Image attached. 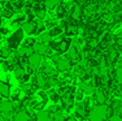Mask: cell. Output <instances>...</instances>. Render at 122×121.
Returning a JSON list of instances; mask_svg holds the SVG:
<instances>
[{
  "instance_id": "6da1fadb",
  "label": "cell",
  "mask_w": 122,
  "mask_h": 121,
  "mask_svg": "<svg viewBox=\"0 0 122 121\" xmlns=\"http://www.w3.org/2000/svg\"><path fill=\"white\" fill-rule=\"evenodd\" d=\"M108 116V107L105 104H97L88 112V121H104Z\"/></svg>"
},
{
  "instance_id": "7a4b0ae2",
  "label": "cell",
  "mask_w": 122,
  "mask_h": 121,
  "mask_svg": "<svg viewBox=\"0 0 122 121\" xmlns=\"http://www.w3.org/2000/svg\"><path fill=\"white\" fill-rule=\"evenodd\" d=\"M22 39H24V30H22V29H18V30H16L12 35L8 38V47H9L10 50H17L20 43L22 42Z\"/></svg>"
},
{
  "instance_id": "3957f363",
  "label": "cell",
  "mask_w": 122,
  "mask_h": 121,
  "mask_svg": "<svg viewBox=\"0 0 122 121\" xmlns=\"http://www.w3.org/2000/svg\"><path fill=\"white\" fill-rule=\"evenodd\" d=\"M40 64H42V56L40 55H38L34 52L33 55H30V56L27 57V70L29 72H34V70H38L40 67Z\"/></svg>"
},
{
  "instance_id": "277c9868",
  "label": "cell",
  "mask_w": 122,
  "mask_h": 121,
  "mask_svg": "<svg viewBox=\"0 0 122 121\" xmlns=\"http://www.w3.org/2000/svg\"><path fill=\"white\" fill-rule=\"evenodd\" d=\"M35 85L40 90H46L47 87H49V83L47 81V76L43 72H36L35 74Z\"/></svg>"
},
{
  "instance_id": "5b68a950",
  "label": "cell",
  "mask_w": 122,
  "mask_h": 121,
  "mask_svg": "<svg viewBox=\"0 0 122 121\" xmlns=\"http://www.w3.org/2000/svg\"><path fill=\"white\" fill-rule=\"evenodd\" d=\"M56 67H57V70L66 72L71 68V61L68 57H57L56 59Z\"/></svg>"
},
{
  "instance_id": "8992f818",
  "label": "cell",
  "mask_w": 122,
  "mask_h": 121,
  "mask_svg": "<svg viewBox=\"0 0 122 121\" xmlns=\"http://www.w3.org/2000/svg\"><path fill=\"white\" fill-rule=\"evenodd\" d=\"M79 90L83 91V94L86 95H92L96 91V87L92 85V82H82L79 85Z\"/></svg>"
},
{
  "instance_id": "52a82bcc",
  "label": "cell",
  "mask_w": 122,
  "mask_h": 121,
  "mask_svg": "<svg viewBox=\"0 0 122 121\" xmlns=\"http://www.w3.org/2000/svg\"><path fill=\"white\" fill-rule=\"evenodd\" d=\"M13 107H14V104L10 100H0V112L1 113H4V115L10 113L13 111Z\"/></svg>"
},
{
  "instance_id": "ba28073f",
  "label": "cell",
  "mask_w": 122,
  "mask_h": 121,
  "mask_svg": "<svg viewBox=\"0 0 122 121\" xmlns=\"http://www.w3.org/2000/svg\"><path fill=\"white\" fill-rule=\"evenodd\" d=\"M33 50H34V52H35V53L40 55V56H43V55L48 53V50H51V48H49L47 44H43V43L35 42V44L33 46Z\"/></svg>"
},
{
  "instance_id": "9c48e42d",
  "label": "cell",
  "mask_w": 122,
  "mask_h": 121,
  "mask_svg": "<svg viewBox=\"0 0 122 121\" xmlns=\"http://www.w3.org/2000/svg\"><path fill=\"white\" fill-rule=\"evenodd\" d=\"M21 29L24 30V33H26V34H34V33H36V25H35V22H33V21L24 22V24H22V26H21Z\"/></svg>"
},
{
  "instance_id": "30bf717a",
  "label": "cell",
  "mask_w": 122,
  "mask_h": 121,
  "mask_svg": "<svg viewBox=\"0 0 122 121\" xmlns=\"http://www.w3.org/2000/svg\"><path fill=\"white\" fill-rule=\"evenodd\" d=\"M35 121H53L52 120V115L49 113L48 111H40L36 112V117H35Z\"/></svg>"
},
{
  "instance_id": "8fae6325",
  "label": "cell",
  "mask_w": 122,
  "mask_h": 121,
  "mask_svg": "<svg viewBox=\"0 0 122 121\" xmlns=\"http://www.w3.org/2000/svg\"><path fill=\"white\" fill-rule=\"evenodd\" d=\"M12 121H30V116H29V113L25 111H18L13 116Z\"/></svg>"
},
{
  "instance_id": "7c38bea8",
  "label": "cell",
  "mask_w": 122,
  "mask_h": 121,
  "mask_svg": "<svg viewBox=\"0 0 122 121\" xmlns=\"http://www.w3.org/2000/svg\"><path fill=\"white\" fill-rule=\"evenodd\" d=\"M86 109H87V108L83 105V103H79V104L75 107V116H77L78 119H82V120H83L86 115H88V113L86 112Z\"/></svg>"
},
{
  "instance_id": "4fadbf2b",
  "label": "cell",
  "mask_w": 122,
  "mask_h": 121,
  "mask_svg": "<svg viewBox=\"0 0 122 121\" xmlns=\"http://www.w3.org/2000/svg\"><path fill=\"white\" fill-rule=\"evenodd\" d=\"M95 99H96L97 104H105L107 102V94L103 90H96L95 91Z\"/></svg>"
},
{
  "instance_id": "5bb4252c",
  "label": "cell",
  "mask_w": 122,
  "mask_h": 121,
  "mask_svg": "<svg viewBox=\"0 0 122 121\" xmlns=\"http://www.w3.org/2000/svg\"><path fill=\"white\" fill-rule=\"evenodd\" d=\"M51 40H52V37L49 35V33H40L39 35H38L36 42L43 43V44H48V43H51Z\"/></svg>"
},
{
  "instance_id": "9a60e30c",
  "label": "cell",
  "mask_w": 122,
  "mask_h": 121,
  "mask_svg": "<svg viewBox=\"0 0 122 121\" xmlns=\"http://www.w3.org/2000/svg\"><path fill=\"white\" fill-rule=\"evenodd\" d=\"M9 91H10L9 83L4 82V81H0V95L7 98V96H9Z\"/></svg>"
},
{
  "instance_id": "2e32d148",
  "label": "cell",
  "mask_w": 122,
  "mask_h": 121,
  "mask_svg": "<svg viewBox=\"0 0 122 121\" xmlns=\"http://www.w3.org/2000/svg\"><path fill=\"white\" fill-rule=\"evenodd\" d=\"M82 13H83L82 8L77 5V7H74L73 11H71V18H73L74 21H78L79 18H82Z\"/></svg>"
},
{
  "instance_id": "e0dca14e",
  "label": "cell",
  "mask_w": 122,
  "mask_h": 121,
  "mask_svg": "<svg viewBox=\"0 0 122 121\" xmlns=\"http://www.w3.org/2000/svg\"><path fill=\"white\" fill-rule=\"evenodd\" d=\"M59 4H61V0H44V7L47 9H55Z\"/></svg>"
},
{
  "instance_id": "ac0fdd59",
  "label": "cell",
  "mask_w": 122,
  "mask_h": 121,
  "mask_svg": "<svg viewBox=\"0 0 122 121\" xmlns=\"http://www.w3.org/2000/svg\"><path fill=\"white\" fill-rule=\"evenodd\" d=\"M25 74H26V70H25L24 67H21V65H17V67L14 68V76H16L18 79H21L22 77L25 76Z\"/></svg>"
},
{
  "instance_id": "d6986e66",
  "label": "cell",
  "mask_w": 122,
  "mask_h": 121,
  "mask_svg": "<svg viewBox=\"0 0 122 121\" xmlns=\"http://www.w3.org/2000/svg\"><path fill=\"white\" fill-rule=\"evenodd\" d=\"M35 16H36V18L38 20H44L46 18V16H47V12H46V9H43V8H36L35 9Z\"/></svg>"
},
{
  "instance_id": "ffe728a7",
  "label": "cell",
  "mask_w": 122,
  "mask_h": 121,
  "mask_svg": "<svg viewBox=\"0 0 122 121\" xmlns=\"http://www.w3.org/2000/svg\"><path fill=\"white\" fill-rule=\"evenodd\" d=\"M10 56V48L8 47H0V57L3 59H8Z\"/></svg>"
},
{
  "instance_id": "44dd1931",
  "label": "cell",
  "mask_w": 122,
  "mask_h": 121,
  "mask_svg": "<svg viewBox=\"0 0 122 121\" xmlns=\"http://www.w3.org/2000/svg\"><path fill=\"white\" fill-rule=\"evenodd\" d=\"M116 82L118 85H122V65L116 70Z\"/></svg>"
},
{
  "instance_id": "7402d4cb",
  "label": "cell",
  "mask_w": 122,
  "mask_h": 121,
  "mask_svg": "<svg viewBox=\"0 0 122 121\" xmlns=\"http://www.w3.org/2000/svg\"><path fill=\"white\" fill-rule=\"evenodd\" d=\"M49 33V35L53 38V37H57L59 34H61V27H59V26H55V27H52L51 30L48 31Z\"/></svg>"
},
{
  "instance_id": "603a6c76",
  "label": "cell",
  "mask_w": 122,
  "mask_h": 121,
  "mask_svg": "<svg viewBox=\"0 0 122 121\" xmlns=\"http://www.w3.org/2000/svg\"><path fill=\"white\" fill-rule=\"evenodd\" d=\"M52 120L53 121H65L66 119L64 117V115L61 113V112H57V113L52 115Z\"/></svg>"
},
{
  "instance_id": "cb8c5ba5",
  "label": "cell",
  "mask_w": 122,
  "mask_h": 121,
  "mask_svg": "<svg viewBox=\"0 0 122 121\" xmlns=\"http://www.w3.org/2000/svg\"><path fill=\"white\" fill-rule=\"evenodd\" d=\"M77 33L78 30L75 26H68V29H66V35H75Z\"/></svg>"
},
{
  "instance_id": "d4e9b609",
  "label": "cell",
  "mask_w": 122,
  "mask_h": 121,
  "mask_svg": "<svg viewBox=\"0 0 122 121\" xmlns=\"http://www.w3.org/2000/svg\"><path fill=\"white\" fill-rule=\"evenodd\" d=\"M108 121H122V117L118 113H112L109 116V120Z\"/></svg>"
},
{
  "instance_id": "484cf974",
  "label": "cell",
  "mask_w": 122,
  "mask_h": 121,
  "mask_svg": "<svg viewBox=\"0 0 122 121\" xmlns=\"http://www.w3.org/2000/svg\"><path fill=\"white\" fill-rule=\"evenodd\" d=\"M103 20L105 22H110V21H113V16L110 13H105V14H103Z\"/></svg>"
},
{
  "instance_id": "4316f807",
  "label": "cell",
  "mask_w": 122,
  "mask_h": 121,
  "mask_svg": "<svg viewBox=\"0 0 122 121\" xmlns=\"http://www.w3.org/2000/svg\"><path fill=\"white\" fill-rule=\"evenodd\" d=\"M118 115L122 117V104H120V107H118Z\"/></svg>"
},
{
  "instance_id": "83f0119b",
  "label": "cell",
  "mask_w": 122,
  "mask_h": 121,
  "mask_svg": "<svg viewBox=\"0 0 122 121\" xmlns=\"http://www.w3.org/2000/svg\"><path fill=\"white\" fill-rule=\"evenodd\" d=\"M65 121H77V119H75V117H68Z\"/></svg>"
},
{
  "instance_id": "f1b7e54d",
  "label": "cell",
  "mask_w": 122,
  "mask_h": 121,
  "mask_svg": "<svg viewBox=\"0 0 122 121\" xmlns=\"http://www.w3.org/2000/svg\"><path fill=\"white\" fill-rule=\"evenodd\" d=\"M1 35H3V34H1V31H0V38H1Z\"/></svg>"
},
{
  "instance_id": "f546056e",
  "label": "cell",
  "mask_w": 122,
  "mask_h": 121,
  "mask_svg": "<svg viewBox=\"0 0 122 121\" xmlns=\"http://www.w3.org/2000/svg\"><path fill=\"white\" fill-rule=\"evenodd\" d=\"M0 25H1V18H0Z\"/></svg>"
},
{
  "instance_id": "4dcf8cb0",
  "label": "cell",
  "mask_w": 122,
  "mask_h": 121,
  "mask_svg": "<svg viewBox=\"0 0 122 121\" xmlns=\"http://www.w3.org/2000/svg\"><path fill=\"white\" fill-rule=\"evenodd\" d=\"M9 1H16V0H9Z\"/></svg>"
}]
</instances>
